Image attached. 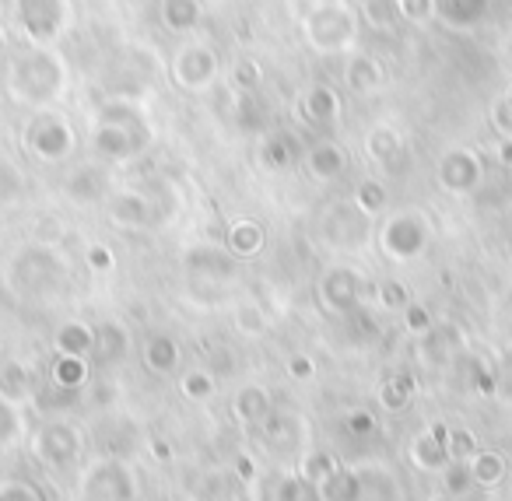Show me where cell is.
<instances>
[{"mask_svg": "<svg viewBox=\"0 0 512 501\" xmlns=\"http://www.w3.org/2000/svg\"><path fill=\"white\" fill-rule=\"evenodd\" d=\"M267 242V232L260 221L253 218H239L225 228V249L235 256V260H253Z\"/></svg>", "mask_w": 512, "mask_h": 501, "instance_id": "4316f807", "label": "cell"}, {"mask_svg": "<svg viewBox=\"0 0 512 501\" xmlns=\"http://www.w3.org/2000/svg\"><path fill=\"white\" fill-rule=\"evenodd\" d=\"M204 22V4L200 0H162V25L176 36H190Z\"/></svg>", "mask_w": 512, "mask_h": 501, "instance_id": "f1b7e54d", "label": "cell"}, {"mask_svg": "<svg viewBox=\"0 0 512 501\" xmlns=\"http://www.w3.org/2000/svg\"><path fill=\"white\" fill-rule=\"evenodd\" d=\"M4 284L22 302L50 305L71 284V267H67V256L50 242H25L4 263Z\"/></svg>", "mask_w": 512, "mask_h": 501, "instance_id": "3957f363", "label": "cell"}, {"mask_svg": "<svg viewBox=\"0 0 512 501\" xmlns=\"http://www.w3.org/2000/svg\"><path fill=\"white\" fill-rule=\"evenodd\" d=\"M186 270L200 277H214V281H232L235 277V256L225 246H200L186 253Z\"/></svg>", "mask_w": 512, "mask_h": 501, "instance_id": "603a6c76", "label": "cell"}, {"mask_svg": "<svg viewBox=\"0 0 512 501\" xmlns=\"http://www.w3.org/2000/svg\"><path fill=\"white\" fill-rule=\"evenodd\" d=\"M285 372H288V379H292V382H309L316 375L313 354H292V358H288V365H285Z\"/></svg>", "mask_w": 512, "mask_h": 501, "instance_id": "f907efd6", "label": "cell"}, {"mask_svg": "<svg viewBox=\"0 0 512 501\" xmlns=\"http://www.w3.org/2000/svg\"><path fill=\"white\" fill-rule=\"evenodd\" d=\"M442 484H446V494L449 498H460L474 487V477H470V466L467 463H449L442 470Z\"/></svg>", "mask_w": 512, "mask_h": 501, "instance_id": "bcb514c9", "label": "cell"}, {"mask_svg": "<svg viewBox=\"0 0 512 501\" xmlns=\"http://www.w3.org/2000/svg\"><path fill=\"white\" fill-rule=\"evenodd\" d=\"M491 11V0H435V22L453 32H470L484 22Z\"/></svg>", "mask_w": 512, "mask_h": 501, "instance_id": "d6986e66", "label": "cell"}, {"mask_svg": "<svg viewBox=\"0 0 512 501\" xmlns=\"http://www.w3.org/2000/svg\"><path fill=\"white\" fill-rule=\"evenodd\" d=\"M22 144L46 165H57V162H67L78 148V134H74L71 120L60 113L57 106L53 109H36L32 120L25 123L22 130Z\"/></svg>", "mask_w": 512, "mask_h": 501, "instance_id": "52a82bcc", "label": "cell"}, {"mask_svg": "<svg viewBox=\"0 0 512 501\" xmlns=\"http://www.w3.org/2000/svg\"><path fill=\"white\" fill-rule=\"evenodd\" d=\"M109 193H113V186H109V176L102 165H81L67 179V197L78 200V204H95V200H106Z\"/></svg>", "mask_w": 512, "mask_h": 501, "instance_id": "484cf974", "label": "cell"}, {"mask_svg": "<svg viewBox=\"0 0 512 501\" xmlns=\"http://www.w3.org/2000/svg\"><path fill=\"white\" fill-rule=\"evenodd\" d=\"M432 501H453V498H449V494H439V498H432Z\"/></svg>", "mask_w": 512, "mask_h": 501, "instance_id": "6f0895ef", "label": "cell"}, {"mask_svg": "<svg viewBox=\"0 0 512 501\" xmlns=\"http://www.w3.org/2000/svg\"><path fill=\"white\" fill-rule=\"evenodd\" d=\"M32 389H36V375H32V368L22 358L0 361V396L4 400L25 407L32 400Z\"/></svg>", "mask_w": 512, "mask_h": 501, "instance_id": "cb8c5ba5", "label": "cell"}, {"mask_svg": "<svg viewBox=\"0 0 512 501\" xmlns=\"http://www.w3.org/2000/svg\"><path fill=\"white\" fill-rule=\"evenodd\" d=\"M495 155H498V162L509 165V169H512V137H502V141H498Z\"/></svg>", "mask_w": 512, "mask_h": 501, "instance_id": "9f6ffc18", "label": "cell"}, {"mask_svg": "<svg viewBox=\"0 0 512 501\" xmlns=\"http://www.w3.org/2000/svg\"><path fill=\"white\" fill-rule=\"evenodd\" d=\"M271 410H274V400H271V393L260 386V382H249V386H242L239 393H235V400H232L235 421L246 424V428L264 424L267 417H271Z\"/></svg>", "mask_w": 512, "mask_h": 501, "instance_id": "44dd1931", "label": "cell"}, {"mask_svg": "<svg viewBox=\"0 0 512 501\" xmlns=\"http://www.w3.org/2000/svg\"><path fill=\"white\" fill-rule=\"evenodd\" d=\"M351 200H355L369 218H376V214H383L386 207H390V193H386V186L379 183V179H362V183L355 186V197Z\"/></svg>", "mask_w": 512, "mask_h": 501, "instance_id": "8d00e7d4", "label": "cell"}, {"mask_svg": "<svg viewBox=\"0 0 512 501\" xmlns=\"http://www.w3.org/2000/svg\"><path fill=\"white\" fill-rule=\"evenodd\" d=\"M92 151L102 162H134L137 155L151 148L155 130H151L148 109L134 95H109L92 113Z\"/></svg>", "mask_w": 512, "mask_h": 501, "instance_id": "7a4b0ae2", "label": "cell"}, {"mask_svg": "<svg viewBox=\"0 0 512 501\" xmlns=\"http://www.w3.org/2000/svg\"><path fill=\"white\" fill-rule=\"evenodd\" d=\"M228 81H232L239 92H249V88H256L260 81H264V67L256 64V60L242 57V60H235V64H232V71H228Z\"/></svg>", "mask_w": 512, "mask_h": 501, "instance_id": "7bdbcfd3", "label": "cell"}, {"mask_svg": "<svg viewBox=\"0 0 512 501\" xmlns=\"http://www.w3.org/2000/svg\"><path fill=\"white\" fill-rule=\"evenodd\" d=\"M358 18L372 32H393L404 15H400V0H358Z\"/></svg>", "mask_w": 512, "mask_h": 501, "instance_id": "1f68e13d", "label": "cell"}, {"mask_svg": "<svg viewBox=\"0 0 512 501\" xmlns=\"http://www.w3.org/2000/svg\"><path fill=\"white\" fill-rule=\"evenodd\" d=\"M491 127L498 130V137H512V88L491 102Z\"/></svg>", "mask_w": 512, "mask_h": 501, "instance_id": "7dc6e473", "label": "cell"}, {"mask_svg": "<svg viewBox=\"0 0 512 501\" xmlns=\"http://www.w3.org/2000/svg\"><path fill=\"white\" fill-rule=\"evenodd\" d=\"M376 298H379V305L390 312H404L407 305H411V295H407V288L400 281H379Z\"/></svg>", "mask_w": 512, "mask_h": 501, "instance_id": "f6af8a7d", "label": "cell"}, {"mask_svg": "<svg viewBox=\"0 0 512 501\" xmlns=\"http://www.w3.org/2000/svg\"><path fill=\"white\" fill-rule=\"evenodd\" d=\"M432 242V225L421 211H397L386 218L383 232H379V246L390 260L407 263L421 256Z\"/></svg>", "mask_w": 512, "mask_h": 501, "instance_id": "ba28073f", "label": "cell"}, {"mask_svg": "<svg viewBox=\"0 0 512 501\" xmlns=\"http://www.w3.org/2000/svg\"><path fill=\"white\" fill-rule=\"evenodd\" d=\"M337 456L334 452H323V449H316V452H306V459H302V466H299V477L306 480V484H313L316 491H320V484L330 477V473L337 470Z\"/></svg>", "mask_w": 512, "mask_h": 501, "instance_id": "e575fe53", "label": "cell"}, {"mask_svg": "<svg viewBox=\"0 0 512 501\" xmlns=\"http://www.w3.org/2000/svg\"><path fill=\"white\" fill-rule=\"evenodd\" d=\"M71 22V0H15V25L29 46H57Z\"/></svg>", "mask_w": 512, "mask_h": 501, "instance_id": "8992f818", "label": "cell"}, {"mask_svg": "<svg viewBox=\"0 0 512 501\" xmlns=\"http://www.w3.org/2000/svg\"><path fill=\"white\" fill-rule=\"evenodd\" d=\"M235 326H239V333H246V337H260V333L267 330L264 309L256 302H242L239 309H235Z\"/></svg>", "mask_w": 512, "mask_h": 501, "instance_id": "ee69618b", "label": "cell"}, {"mask_svg": "<svg viewBox=\"0 0 512 501\" xmlns=\"http://www.w3.org/2000/svg\"><path fill=\"white\" fill-rule=\"evenodd\" d=\"M320 298L330 312H355L365 298V281L358 270L351 267H334L323 274L320 281Z\"/></svg>", "mask_w": 512, "mask_h": 501, "instance_id": "5bb4252c", "label": "cell"}, {"mask_svg": "<svg viewBox=\"0 0 512 501\" xmlns=\"http://www.w3.org/2000/svg\"><path fill=\"white\" fill-rule=\"evenodd\" d=\"M179 389H183L186 400L193 403H204L214 396V389H218V382H214V375L207 372V368H190V372L179 379Z\"/></svg>", "mask_w": 512, "mask_h": 501, "instance_id": "f35d334b", "label": "cell"}, {"mask_svg": "<svg viewBox=\"0 0 512 501\" xmlns=\"http://www.w3.org/2000/svg\"><path fill=\"white\" fill-rule=\"evenodd\" d=\"M344 428H348L351 435H372V431H376V414H372V410H348V414H344Z\"/></svg>", "mask_w": 512, "mask_h": 501, "instance_id": "db71d44e", "label": "cell"}, {"mask_svg": "<svg viewBox=\"0 0 512 501\" xmlns=\"http://www.w3.org/2000/svg\"><path fill=\"white\" fill-rule=\"evenodd\" d=\"M358 487L351 501H400V480L390 466L383 463H365L355 470Z\"/></svg>", "mask_w": 512, "mask_h": 501, "instance_id": "9a60e30c", "label": "cell"}, {"mask_svg": "<svg viewBox=\"0 0 512 501\" xmlns=\"http://www.w3.org/2000/svg\"><path fill=\"white\" fill-rule=\"evenodd\" d=\"M306 172L313 179H320V183H334V179H341L344 172H348V151H344V144L337 141H316L313 148L306 151Z\"/></svg>", "mask_w": 512, "mask_h": 501, "instance_id": "ac0fdd59", "label": "cell"}, {"mask_svg": "<svg viewBox=\"0 0 512 501\" xmlns=\"http://www.w3.org/2000/svg\"><path fill=\"white\" fill-rule=\"evenodd\" d=\"M411 393H414V382L407 379V375H393V379H386L383 389H379V403H383L386 410H400L411 403Z\"/></svg>", "mask_w": 512, "mask_h": 501, "instance_id": "60d3db41", "label": "cell"}, {"mask_svg": "<svg viewBox=\"0 0 512 501\" xmlns=\"http://www.w3.org/2000/svg\"><path fill=\"white\" fill-rule=\"evenodd\" d=\"M144 368H148L151 375H172L179 368V344L169 337V333H155V337L144 340Z\"/></svg>", "mask_w": 512, "mask_h": 501, "instance_id": "f546056e", "label": "cell"}, {"mask_svg": "<svg viewBox=\"0 0 512 501\" xmlns=\"http://www.w3.org/2000/svg\"><path fill=\"white\" fill-rule=\"evenodd\" d=\"M327 4H337V0H288V8H292L295 18L309 15V11H316V8H327Z\"/></svg>", "mask_w": 512, "mask_h": 501, "instance_id": "11a10c76", "label": "cell"}, {"mask_svg": "<svg viewBox=\"0 0 512 501\" xmlns=\"http://www.w3.org/2000/svg\"><path fill=\"white\" fill-rule=\"evenodd\" d=\"M221 74V64H218V53L211 50L207 43H186L176 50V57H172L169 64V78L176 88H183V92L190 95H200L207 92V88L218 81Z\"/></svg>", "mask_w": 512, "mask_h": 501, "instance_id": "30bf717a", "label": "cell"}, {"mask_svg": "<svg viewBox=\"0 0 512 501\" xmlns=\"http://www.w3.org/2000/svg\"><path fill=\"white\" fill-rule=\"evenodd\" d=\"M400 15L411 25L435 22V0H400Z\"/></svg>", "mask_w": 512, "mask_h": 501, "instance_id": "c3c4849f", "label": "cell"}, {"mask_svg": "<svg viewBox=\"0 0 512 501\" xmlns=\"http://www.w3.org/2000/svg\"><path fill=\"white\" fill-rule=\"evenodd\" d=\"M53 382L60 389H81L88 382V358H71V354H57L50 368Z\"/></svg>", "mask_w": 512, "mask_h": 501, "instance_id": "836d02e7", "label": "cell"}, {"mask_svg": "<svg viewBox=\"0 0 512 501\" xmlns=\"http://www.w3.org/2000/svg\"><path fill=\"white\" fill-rule=\"evenodd\" d=\"M372 218L355 204V200H344V204L330 207L327 218H323V239L334 249H362L369 242Z\"/></svg>", "mask_w": 512, "mask_h": 501, "instance_id": "4fadbf2b", "label": "cell"}, {"mask_svg": "<svg viewBox=\"0 0 512 501\" xmlns=\"http://www.w3.org/2000/svg\"><path fill=\"white\" fill-rule=\"evenodd\" d=\"M0 501H39V491L25 480H4L0 484Z\"/></svg>", "mask_w": 512, "mask_h": 501, "instance_id": "f5cc1de1", "label": "cell"}, {"mask_svg": "<svg viewBox=\"0 0 512 501\" xmlns=\"http://www.w3.org/2000/svg\"><path fill=\"white\" fill-rule=\"evenodd\" d=\"M435 176H439V186L446 193H453V197H470V193H477L484 183V158L477 155L474 148L453 144V148L442 151L439 165H435Z\"/></svg>", "mask_w": 512, "mask_h": 501, "instance_id": "8fae6325", "label": "cell"}, {"mask_svg": "<svg viewBox=\"0 0 512 501\" xmlns=\"http://www.w3.org/2000/svg\"><path fill=\"white\" fill-rule=\"evenodd\" d=\"M260 165L264 169H271V172H281V169H288L292 165V148H288V141L285 137H267L264 144H260Z\"/></svg>", "mask_w": 512, "mask_h": 501, "instance_id": "b9f144b4", "label": "cell"}, {"mask_svg": "<svg viewBox=\"0 0 512 501\" xmlns=\"http://www.w3.org/2000/svg\"><path fill=\"white\" fill-rule=\"evenodd\" d=\"M386 85V71L372 53H351L344 60V88H351L355 95H376Z\"/></svg>", "mask_w": 512, "mask_h": 501, "instance_id": "e0dca14e", "label": "cell"}, {"mask_svg": "<svg viewBox=\"0 0 512 501\" xmlns=\"http://www.w3.org/2000/svg\"><path fill=\"white\" fill-rule=\"evenodd\" d=\"M446 424H432L428 431H421L411 445V459L421 466V470L442 473L449 466V452H446Z\"/></svg>", "mask_w": 512, "mask_h": 501, "instance_id": "7402d4cb", "label": "cell"}, {"mask_svg": "<svg viewBox=\"0 0 512 501\" xmlns=\"http://www.w3.org/2000/svg\"><path fill=\"white\" fill-rule=\"evenodd\" d=\"M130 354V333L123 323H99L95 326V351L92 358H99L102 365H116Z\"/></svg>", "mask_w": 512, "mask_h": 501, "instance_id": "83f0119b", "label": "cell"}, {"mask_svg": "<svg viewBox=\"0 0 512 501\" xmlns=\"http://www.w3.org/2000/svg\"><path fill=\"white\" fill-rule=\"evenodd\" d=\"M85 263H88V270H95V274H106V270L116 267V256L106 242H92V246L85 249Z\"/></svg>", "mask_w": 512, "mask_h": 501, "instance_id": "681fc988", "label": "cell"}, {"mask_svg": "<svg viewBox=\"0 0 512 501\" xmlns=\"http://www.w3.org/2000/svg\"><path fill=\"white\" fill-rule=\"evenodd\" d=\"M0 85L11 102L36 113V109H53L57 102H64L71 71L57 46H25L8 60Z\"/></svg>", "mask_w": 512, "mask_h": 501, "instance_id": "6da1fadb", "label": "cell"}, {"mask_svg": "<svg viewBox=\"0 0 512 501\" xmlns=\"http://www.w3.org/2000/svg\"><path fill=\"white\" fill-rule=\"evenodd\" d=\"M53 347H57V354H71V358H92L95 326L81 323V319H71V323H64L53 333Z\"/></svg>", "mask_w": 512, "mask_h": 501, "instance_id": "4dcf8cb0", "label": "cell"}, {"mask_svg": "<svg viewBox=\"0 0 512 501\" xmlns=\"http://www.w3.org/2000/svg\"><path fill=\"white\" fill-rule=\"evenodd\" d=\"M302 116L316 127H330V123L341 120V95L330 85H309L306 95H302Z\"/></svg>", "mask_w": 512, "mask_h": 501, "instance_id": "d4e9b609", "label": "cell"}, {"mask_svg": "<svg viewBox=\"0 0 512 501\" xmlns=\"http://www.w3.org/2000/svg\"><path fill=\"white\" fill-rule=\"evenodd\" d=\"M481 449L477 435L470 428H449L446 431V452H449V463H467L474 452Z\"/></svg>", "mask_w": 512, "mask_h": 501, "instance_id": "ab89813d", "label": "cell"}, {"mask_svg": "<svg viewBox=\"0 0 512 501\" xmlns=\"http://www.w3.org/2000/svg\"><path fill=\"white\" fill-rule=\"evenodd\" d=\"M460 347H463L460 330L449 326V323H442V326H432V330H425L418 337V358L432 368H442L460 354Z\"/></svg>", "mask_w": 512, "mask_h": 501, "instance_id": "2e32d148", "label": "cell"}, {"mask_svg": "<svg viewBox=\"0 0 512 501\" xmlns=\"http://www.w3.org/2000/svg\"><path fill=\"white\" fill-rule=\"evenodd\" d=\"M22 435H25L22 407H18V403H8L4 396H0V452L11 449Z\"/></svg>", "mask_w": 512, "mask_h": 501, "instance_id": "74e56055", "label": "cell"}, {"mask_svg": "<svg viewBox=\"0 0 512 501\" xmlns=\"http://www.w3.org/2000/svg\"><path fill=\"white\" fill-rule=\"evenodd\" d=\"M81 452H85V438H81V431L71 421H50L39 428L36 456L50 470H71V466H78Z\"/></svg>", "mask_w": 512, "mask_h": 501, "instance_id": "7c38bea8", "label": "cell"}, {"mask_svg": "<svg viewBox=\"0 0 512 501\" xmlns=\"http://www.w3.org/2000/svg\"><path fill=\"white\" fill-rule=\"evenodd\" d=\"M404 326L414 333V337H421V333H425V330H432L435 323H432V316H428V309H425V305L411 302V305H407V309H404Z\"/></svg>", "mask_w": 512, "mask_h": 501, "instance_id": "816d5d0a", "label": "cell"}, {"mask_svg": "<svg viewBox=\"0 0 512 501\" xmlns=\"http://www.w3.org/2000/svg\"><path fill=\"white\" fill-rule=\"evenodd\" d=\"M404 155V134L393 123H376L365 134V158L379 169H393Z\"/></svg>", "mask_w": 512, "mask_h": 501, "instance_id": "ffe728a7", "label": "cell"}, {"mask_svg": "<svg viewBox=\"0 0 512 501\" xmlns=\"http://www.w3.org/2000/svg\"><path fill=\"white\" fill-rule=\"evenodd\" d=\"M141 484H137V473L130 470L127 459H102L85 470L81 480V494L85 501H134Z\"/></svg>", "mask_w": 512, "mask_h": 501, "instance_id": "9c48e42d", "label": "cell"}, {"mask_svg": "<svg viewBox=\"0 0 512 501\" xmlns=\"http://www.w3.org/2000/svg\"><path fill=\"white\" fill-rule=\"evenodd\" d=\"M267 501H320V498H316V487L306 484L299 473H285V477L274 480Z\"/></svg>", "mask_w": 512, "mask_h": 501, "instance_id": "d590c367", "label": "cell"}, {"mask_svg": "<svg viewBox=\"0 0 512 501\" xmlns=\"http://www.w3.org/2000/svg\"><path fill=\"white\" fill-rule=\"evenodd\" d=\"M470 466V477H474V487H495L505 480V459L502 452H491V449H477L474 456L467 459Z\"/></svg>", "mask_w": 512, "mask_h": 501, "instance_id": "d6a6232c", "label": "cell"}, {"mask_svg": "<svg viewBox=\"0 0 512 501\" xmlns=\"http://www.w3.org/2000/svg\"><path fill=\"white\" fill-rule=\"evenodd\" d=\"M358 25H362V18L344 0L327 4V8H316L299 18L302 43L313 53H320V57H341V53H348L358 43Z\"/></svg>", "mask_w": 512, "mask_h": 501, "instance_id": "5b68a950", "label": "cell"}, {"mask_svg": "<svg viewBox=\"0 0 512 501\" xmlns=\"http://www.w3.org/2000/svg\"><path fill=\"white\" fill-rule=\"evenodd\" d=\"M106 214L116 228H127V232L158 228L169 218H176V193L162 183L113 190L106 197Z\"/></svg>", "mask_w": 512, "mask_h": 501, "instance_id": "277c9868", "label": "cell"}]
</instances>
